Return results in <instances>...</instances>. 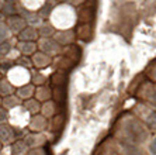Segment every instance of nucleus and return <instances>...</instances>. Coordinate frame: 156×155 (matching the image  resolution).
I'll return each instance as SVG.
<instances>
[{
    "instance_id": "4be33fe9",
    "label": "nucleus",
    "mask_w": 156,
    "mask_h": 155,
    "mask_svg": "<svg viewBox=\"0 0 156 155\" xmlns=\"http://www.w3.org/2000/svg\"><path fill=\"white\" fill-rule=\"evenodd\" d=\"M18 3L30 11H38L45 3V0H18Z\"/></svg>"
},
{
    "instance_id": "1a4fd4ad",
    "label": "nucleus",
    "mask_w": 156,
    "mask_h": 155,
    "mask_svg": "<svg viewBox=\"0 0 156 155\" xmlns=\"http://www.w3.org/2000/svg\"><path fill=\"white\" fill-rule=\"evenodd\" d=\"M16 141V130L13 127L6 123V124H0V142L4 145H11Z\"/></svg>"
},
{
    "instance_id": "cd10ccee",
    "label": "nucleus",
    "mask_w": 156,
    "mask_h": 155,
    "mask_svg": "<svg viewBox=\"0 0 156 155\" xmlns=\"http://www.w3.org/2000/svg\"><path fill=\"white\" fill-rule=\"evenodd\" d=\"M16 65L17 66H21V68H26V69H31L33 66V62H31V58L30 57H24V55H20L16 61Z\"/></svg>"
},
{
    "instance_id": "a211bd4d",
    "label": "nucleus",
    "mask_w": 156,
    "mask_h": 155,
    "mask_svg": "<svg viewBox=\"0 0 156 155\" xmlns=\"http://www.w3.org/2000/svg\"><path fill=\"white\" fill-rule=\"evenodd\" d=\"M37 31H38L40 38H49V37H54V34L56 33V28L47 20V21H42V24L37 28Z\"/></svg>"
},
{
    "instance_id": "58836bf2",
    "label": "nucleus",
    "mask_w": 156,
    "mask_h": 155,
    "mask_svg": "<svg viewBox=\"0 0 156 155\" xmlns=\"http://www.w3.org/2000/svg\"><path fill=\"white\" fill-rule=\"evenodd\" d=\"M3 3H4V0H0V10H2V7H3Z\"/></svg>"
},
{
    "instance_id": "c85d7f7f",
    "label": "nucleus",
    "mask_w": 156,
    "mask_h": 155,
    "mask_svg": "<svg viewBox=\"0 0 156 155\" xmlns=\"http://www.w3.org/2000/svg\"><path fill=\"white\" fill-rule=\"evenodd\" d=\"M14 65H16L14 62L9 61V59H3V61H0V75H7V72Z\"/></svg>"
},
{
    "instance_id": "f257e3e1",
    "label": "nucleus",
    "mask_w": 156,
    "mask_h": 155,
    "mask_svg": "<svg viewBox=\"0 0 156 155\" xmlns=\"http://www.w3.org/2000/svg\"><path fill=\"white\" fill-rule=\"evenodd\" d=\"M51 16H54V17H61L62 16V20H58V21L52 23V25L56 28V31H58V30L72 28V25L76 21V14H75V11H73V7L69 6V4L56 6Z\"/></svg>"
},
{
    "instance_id": "f704fd0d",
    "label": "nucleus",
    "mask_w": 156,
    "mask_h": 155,
    "mask_svg": "<svg viewBox=\"0 0 156 155\" xmlns=\"http://www.w3.org/2000/svg\"><path fill=\"white\" fill-rule=\"evenodd\" d=\"M149 151L152 155H156V137L152 140V142L149 144Z\"/></svg>"
},
{
    "instance_id": "2f4dec72",
    "label": "nucleus",
    "mask_w": 156,
    "mask_h": 155,
    "mask_svg": "<svg viewBox=\"0 0 156 155\" xmlns=\"http://www.w3.org/2000/svg\"><path fill=\"white\" fill-rule=\"evenodd\" d=\"M90 25H84V27H82V28H80V31H79V37L80 38H84V40H86V38H89V37L86 35V33H89L90 34Z\"/></svg>"
},
{
    "instance_id": "5701e85b",
    "label": "nucleus",
    "mask_w": 156,
    "mask_h": 155,
    "mask_svg": "<svg viewBox=\"0 0 156 155\" xmlns=\"http://www.w3.org/2000/svg\"><path fill=\"white\" fill-rule=\"evenodd\" d=\"M56 112V105H55L54 100H48V101H44L42 105H41V114L48 119V117H52Z\"/></svg>"
},
{
    "instance_id": "a878e982",
    "label": "nucleus",
    "mask_w": 156,
    "mask_h": 155,
    "mask_svg": "<svg viewBox=\"0 0 156 155\" xmlns=\"http://www.w3.org/2000/svg\"><path fill=\"white\" fill-rule=\"evenodd\" d=\"M17 6L18 3H3V7L0 11L4 17H10V16L17 14Z\"/></svg>"
},
{
    "instance_id": "473e14b6",
    "label": "nucleus",
    "mask_w": 156,
    "mask_h": 155,
    "mask_svg": "<svg viewBox=\"0 0 156 155\" xmlns=\"http://www.w3.org/2000/svg\"><path fill=\"white\" fill-rule=\"evenodd\" d=\"M148 124H149V127L156 128V113H152V114L148 117Z\"/></svg>"
},
{
    "instance_id": "4468645a",
    "label": "nucleus",
    "mask_w": 156,
    "mask_h": 155,
    "mask_svg": "<svg viewBox=\"0 0 156 155\" xmlns=\"http://www.w3.org/2000/svg\"><path fill=\"white\" fill-rule=\"evenodd\" d=\"M56 6H58V2H56V0H45V3L42 4V7L37 11V13L40 14V17L42 18L44 21H47V20H49L52 11L55 10Z\"/></svg>"
},
{
    "instance_id": "f03ea898",
    "label": "nucleus",
    "mask_w": 156,
    "mask_h": 155,
    "mask_svg": "<svg viewBox=\"0 0 156 155\" xmlns=\"http://www.w3.org/2000/svg\"><path fill=\"white\" fill-rule=\"evenodd\" d=\"M6 76H7V80L16 89L31 82V71L26 68H21V66H17V65L13 66Z\"/></svg>"
},
{
    "instance_id": "9b49d317",
    "label": "nucleus",
    "mask_w": 156,
    "mask_h": 155,
    "mask_svg": "<svg viewBox=\"0 0 156 155\" xmlns=\"http://www.w3.org/2000/svg\"><path fill=\"white\" fill-rule=\"evenodd\" d=\"M31 62H33V66L37 69V71H40V69H45L52 64V58L48 57V55L42 54L40 51H37L35 54L31 57Z\"/></svg>"
},
{
    "instance_id": "bb28decb",
    "label": "nucleus",
    "mask_w": 156,
    "mask_h": 155,
    "mask_svg": "<svg viewBox=\"0 0 156 155\" xmlns=\"http://www.w3.org/2000/svg\"><path fill=\"white\" fill-rule=\"evenodd\" d=\"M13 37L11 31L9 30V27L6 25V23L2 21L0 23V42H3V41H9Z\"/></svg>"
},
{
    "instance_id": "37998d69",
    "label": "nucleus",
    "mask_w": 156,
    "mask_h": 155,
    "mask_svg": "<svg viewBox=\"0 0 156 155\" xmlns=\"http://www.w3.org/2000/svg\"><path fill=\"white\" fill-rule=\"evenodd\" d=\"M0 106H2V98H0Z\"/></svg>"
},
{
    "instance_id": "423d86ee",
    "label": "nucleus",
    "mask_w": 156,
    "mask_h": 155,
    "mask_svg": "<svg viewBox=\"0 0 156 155\" xmlns=\"http://www.w3.org/2000/svg\"><path fill=\"white\" fill-rule=\"evenodd\" d=\"M61 47H68L70 44H73V41L76 40V33L72 28L69 30H58L52 37Z\"/></svg>"
},
{
    "instance_id": "393cba45",
    "label": "nucleus",
    "mask_w": 156,
    "mask_h": 155,
    "mask_svg": "<svg viewBox=\"0 0 156 155\" xmlns=\"http://www.w3.org/2000/svg\"><path fill=\"white\" fill-rule=\"evenodd\" d=\"M47 79V76L41 73L40 71H31V83L34 86H42V85H45Z\"/></svg>"
},
{
    "instance_id": "7ed1b4c3",
    "label": "nucleus",
    "mask_w": 156,
    "mask_h": 155,
    "mask_svg": "<svg viewBox=\"0 0 156 155\" xmlns=\"http://www.w3.org/2000/svg\"><path fill=\"white\" fill-rule=\"evenodd\" d=\"M37 47H38L40 52H42V54L48 55L51 58L59 57L63 52V47H61L52 37H49V38H38Z\"/></svg>"
},
{
    "instance_id": "79ce46f5",
    "label": "nucleus",
    "mask_w": 156,
    "mask_h": 155,
    "mask_svg": "<svg viewBox=\"0 0 156 155\" xmlns=\"http://www.w3.org/2000/svg\"><path fill=\"white\" fill-rule=\"evenodd\" d=\"M56 2H68V0H56Z\"/></svg>"
},
{
    "instance_id": "2eb2a0df",
    "label": "nucleus",
    "mask_w": 156,
    "mask_h": 155,
    "mask_svg": "<svg viewBox=\"0 0 156 155\" xmlns=\"http://www.w3.org/2000/svg\"><path fill=\"white\" fill-rule=\"evenodd\" d=\"M34 98L40 103H44V101L52 100V89L48 85H42V86H37L35 87V93H34Z\"/></svg>"
},
{
    "instance_id": "aec40b11",
    "label": "nucleus",
    "mask_w": 156,
    "mask_h": 155,
    "mask_svg": "<svg viewBox=\"0 0 156 155\" xmlns=\"http://www.w3.org/2000/svg\"><path fill=\"white\" fill-rule=\"evenodd\" d=\"M16 93V87L7 80V78H2L0 80V98H7Z\"/></svg>"
},
{
    "instance_id": "dca6fc26",
    "label": "nucleus",
    "mask_w": 156,
    "mask_h": 155,
    "mask_svg": "<svg viewBox=\"0 0 156 155\" xmlns=\"http://www.w3.org/2000/svg\"><path fill=\"white\" fill-rule=\"evenodd\" d=\"M16 48H17L18 52L21 55H24V57H33L37 51H38L37 42H20V41H17Z\"/></svg>"
},
{
    "instance_id": "c9c22d12",
    "label": "nucleus",
    "mask_w": 156,
    "mask_h": 155,
    "mask_svg": "<svg viewBox=\"0 0 156 155\" xmlns=\"http://www.w3.org/2000/svg\"><path fill=\"white\" fill-rule=\"evenodd\" d=\"M83 2H84V0H68V4L73 7V6H80Z\"/></svg>"
},
{
    "instance_id": "f8f14e48",
    "label": "nucleus",
    "mask_w": 156,
    "mask_h": 155,
    "mask_svg": "<svg viewBox=\"0 0 156 155\" xmlns=\"http://www.w3.org/2000/svg\"><path fill=\"white\" fill-rule=\"evenodd\" d=\"M38 38H40V35H38L37 28L30 27V25H27L26 28L17 35V41H20V42H37Z\"/></svg>"
},
{
    "instance_id": "f3484780",
    "label": "nucleus",
    "mask_w": 156,
    "mask_h": 155,
    "mask_svg": "<svg viewBox=\"0 0 156 155\" xmlns=\"http://www.w3.org/2000/svg\"><path fill=\"white\" fill-rule=\"evenodd\" d=\"M23 105V100L21 99H18L17 94H10V96H7V98H3L2 99V107H4L6 110H13V109L18 107V106Z\"/></svg>"
},
{
    "instance_id": "ea45409f",
    "label": "nucleus",
    "mask_w": 156,
    "mask_h": 155,
    "mask_svg": "<svg viewBox=\"0 0 156 155\" xmlns=\"http://www.w3.org/2000/svg\"><path fill=\"white\" fill-rule=\"evenodd\" d=\"M153 76H155V78H156V66H155V68H153Z\"/></svg>"
},
{
    "instance_id": "c756f323",
    "label": "nucleus",
    "mask_w": 156,
    "mask_h": 155,
    "mask_svg": "<svg viewBox=\"0 0 156 155\" xmlns=\"http://www.w3.org/2000/svg\"><path fill=\"white\" fill-rule=\"evenodd\" d=\"M80 17H79V21L80 23H89L91 20V17H93V11H91V9H83V10L80 11Z\"/></svg>"
},
{
    "instance_id": "20e7f679",
    "label": "nucleus",
    "mask_w": 156,
    "mask_h": 155,
    "mask_svg": "<svg viewBox=\"0 0 156 155\" xmlns=\"http://www.w3.org/2000/svg\"><path fill=\"white\" fill-rule=\"evenodd\" d=\"M9 113H10L9 121L11 123L10 126L13 127V128H14V127L23 128V127L28 126V121H30V117H31V116L26 112V109L23 107V105L16 107V109H13V110H10Z\"/></svg>"
},
{
    "instance_id": "9d476101",
    "label": "nucleus",
    "mask_w": 156,
    "mask_h": 155,
    "mask_svg": "<svg viewBox=\"0 0 156 155\" xmlns=\"http://www.w3.org/2000/svg\"><path fill=\"white\" fill-rule=\"evenodd\" d=\"M47 126H48L47 119L42 114H35L30 117L28 128L31 130V133H42L47 128Z\"/></svg>"
},
{
    "instance_id": "6ab92c4d",
    "label": "nucleus",
    "mask_w": 156,
    "mask_h": 155,
    "mask_svg": "<svg viewBox=\"0 0 156 155\" xmlns=\"http://www.w3.org/2000/svg\"><path fill=\"white\" fill-rule=\"evenodd\" d=\"M23 107L26 109V112L28 113L30 116L40 114V112H41V103L37 100L35 98L28 99V100L23 101Z\"/></svg>"
},
{
    "instance_id": "7c9ffc66",
    "label": "nucleus",
    "mask_w": 156,
    "mask_h": 155,
    "mask_svg": "<svg viewBox=\"0 0 156 155\" xmlns=\"http://www.w3.org/2000/svg\"><path fill=\"white\" fill-rule=\"evenodd\" d=\"M9 117H10L9 110H6L4 107L0 106V124H6V123H9Z\"/></svg>"
},
{
    "instance_id": "b1692460",
    "label": "nucleus",
    "mask_w": 156,
    "mask_h": 155,
    "mask_svg": "<svg viewBox=\"0 0 156 155\" xmlns=\"http://www.w3.org/2000/svg\"><path fill=\"white\" fill-rule=\"evenodd\" d=\"M16 44H17V40L16 38H10L9 41H3V42H0V58H6L9 55L13 48L16 47Z\"/></svg>"
},
{
    "instance_id": "412c9836",
    "label": "nucleus",
    "mask_w": 156,
    "mask_h": 155,
    "mask_svg": "<svg viewBox=\"0 0 156 155\" xmlns=\"http://www.w3.org/2000/svg\"><path fill=\"white\" fill-rule=\"evenodd\" d=\"M10 147H11V155H27L30 151V148L27 147L23 140H16Z\"/></svg>"
},
{
    "instance_id": "0eeeda50",
    "label": "nucleus",
    "mask_w": 156,
    "mask_h": 155,
    "mask_svg": "<svg viewBox=\"0 0 156 155\" xmlns=\"http://www.w3.org/2000/svg\"><path fill=\"white\" fill-rule=\"evenodd\" d=\"M127 134L135 142H141L146 138V130L136 121H131V126L127 127Z\"/></svg>"
},
{
    "instance_id": "e433bc0d",
    "label": "nucleus",
    "mask_w": 156,
    "mask_h": 155,
    "mask_svg": "<svg viewBox=\"0 0 156 155\" xmlns=\"http://www.w3.org/2000/svg\"><path fill=\"white\" fill-rule=\"evenodd\" d=\"M4 3H18V0H4Z\"/></svg>"
},
{
    "instance_id": "a19ab883",
    "label": "nucleus",
    "mask_w": 156,
    "mask_h": 155,
    "mask_svg": "<svg viewBox=\"0 0 156 155\" xmlns=\"http://www.w3.org/2000/svg\"><path fill=\"white\" fill-rule=\"evenodd\" d=\"M2 148H3V144H2V142H0V151H2Z\"/></svg>"
},
{
    "instance_id": "4c0bfd02",
    "label": "nucleus",
    "mask_w": 156,
    "mask_h": 155,
    "mask_svg": "<svg viewBox=\"0 0 156 155\" xmlns=\"http://www.w3.org/2000/svg\"><path fill=\"white\" fill-rule=\"evenodd\" d=\"M2 21H4V16L2 14V11H0V23H2Z\"/></svg>"
},
{
    "instance_id": "39448f33",
    "label": "nucleus",
    "mask_w": 156,
    "mask_h": 155,
    "mask_svg": "<svg viewBox=\"0 0 156 155\" xmlns=\"http://www.w3.org/2000/svg\"><path fill=\"white\" fill-rule=\"evenodd\" d=\"M4 23H6V25L9 27V30L11 31V34H13V35H18V34L21 33L23 30L27 27V23L24 21V18L20 17L18 14L10 16V17H6Z\"/></svg>"
},
{
    "instance_id": "c03bdc74",
    "label": "nucleus",
    "mask_w": 156,
    "mask_h": 155,
    "mask_svg": "<svg viewBox=\"0 0 156 155\" xmlns=\"http://www.w3.org/2000/svg\"><path fill=\"white\" fill-rule=\"evenodd\" d=\"M0 80H2V75H0Z\"/></svg>"
},
{
    "instance_id": "ddd939ff",
    "label": "nucleus",
    "mask_w": 156,
    "mask_h": 155,
    "mask_svg": "<svg viewBox=\"0 0 156 155\" xmlns=\"http://www.w3.org/2000/svg\"><path fill=\"white\" fill-rule=\"evenodd\" d=\"M34 93H35V86L33 83L30 82L24 86H20L16 89V94L18 96V99H21L23 101L28 100V99H33L34 98Z\"/></svg>"
},
{
    "instance_id": "72a5a7b5",
    "label": "nucleus",
    "mask_w": 156,
    "mask_h": 155,
    "mask_svg": "<svg viewBox=\"0 0 156 155\" xmlns=\"http://www.w3.org/2000/svg\"><path fill=\"white\" fill-rule=\"evenodd\" d=\"M27 155H45V151L42 148H33V149H30Z\"/></svg>"
},
{
    "instance_id": "6e6552de",
    "label": "nucleus",
    "mask_w": 156,
    "mask_h": 155,
    "mask_svg": "<svg viewBox=\"0 0 156 155\" xmlns=\"http://www.w3.org/2000/svg\"><path fill=\"white\" fill-rule=\"evenodd\" d=\"M23 141L26 142V145L33 149V148H42V145L47 142V137L42 133H28L24 135Z\"/></svg>"
}]
</instances>
